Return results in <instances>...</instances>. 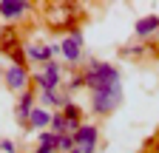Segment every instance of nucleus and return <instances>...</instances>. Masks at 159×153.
Here are the masks:
<instances>
[{"instance_id":"f257e3e1","label":"nucleus","mask_w":159,"mask_h":153,"mask_svg":"<svg viewBox=\"0 0 159 153\" xmlns=\"http://www.w3.org/2000/svg\"><path fill=\"white\" fill-rule=\"evenodd\" d=\"M77 20H80V11H77V6H71V3H51V6L46 9V23H48L54 31L71 28Z\"/></svg>"},{"instance_id":"f03ea898","label":"nucleus","mask_w":159,"mask_h":153,"mask_svg":"<svg viewBox=\"0 0 159 153\" xmlns=\"http://www.w3.org/2000/svg\"><path fill=\"white\" fill-rule=\"evenodd\" d=\"M119 97H122V94H119V80H108V82L94 85V99H97V111L99 113L116 108Z\"/></svg>"},{"instance_id":"7ed1b4c3","label":"nucleus","mask_w":159,"mask_h":153,"mask_svg":"<svg viewBox=\"0 0 159 153\" xmlns=\"http://www.w3.org/2000/svg\"><path fill=\"white\" fill-rule=\"evenodd\" d=\"M26 9H29V3H23V0H3V3H0V14L3 17H17Z\"/></svg>"},{"instance_id":"20e7f679","label":"nucleus","mask_w":159,"mask_h":153,"mask_svg":"<svg viewBox=\"0 0 159 153\" xmlns=\"http://www.w3.org/2000/svg\"><path fill=\"white\" fill-rule=\"evenodd\" d=\"M77 142H80V147L85 153H91V147L97 142V130L94 128H77Z\"/></svg>"},{"instance_id":"39448f33","label":"nucleus","mask_w":159,"mask_h":153,"mask_svg":"<svg viewBox=\"0 0 159 153\" xmlns=\"http://www.w3.org/2000/svg\"><path fill=\"white\" fill-rule=\"evenodd\" d=\"M6 82H9V88H14V91H20L26 85V71H23V65H14L9 74H6Z\"/></svg>"},{"instance_id":"423d86ee","label":"nucleus","mask_w":159,"mask_h":153,"mask_svg":"<svg viewBox=\"0 0 159 153\" xmlns=\"http://www.w3.org/2000/svg\"><path fill=\"white\" fill-rule=\"evenodd\" d=\"M63 54L68 57V60H80V34L63 40Z\"/></svg>"},{"instance_id":"0eeeda50","label":"nucleus","mask_w":159,"mask_h":153,"mask_svg":"<svg viewBox=\"0 0 159 153\" xmlns=\"http://www.w3.org/2000/svg\"><path fill=\"white\" fill-rule=\"evenodd\" d=\"M0 46H3V51H9V54L20 51V48H17V34H14L11 28H6V31H3V37H0Z\"/></svg>"},{"instance_id":"6e6552de","label":"nucleus","mask_w":159,"mask_h":153,"mask_svg":"<svg viewBox=\"0 0 159 153\" xmlns=\"http://www.w3.org/2000/svg\"><path fill=\"white\" fill-rule=\"evenodd\" d=\"M156 26H159V17H145V20H139V23H136V34H139V37H145V34L153 31Z\"/></svg>"},{"instance_id":"1a4fd4ad","label":"nucleus","mask_w":159,"mask_h":153,"mask_svg":"<svg viewBox=\"0 0 159 153\" xmlns=\"http://www.w3.org/2000/svg\"><path fill=\"white\" fill-rule=\"evenodd\" d=\"M37 80H40V85H43L46 91H51V88H54V82H57V68H54V65H48V68H46V74H43V76H37Z\"/></svg>"},{"instance_id":"9d476101","label":"nucleus","mask_w":159,"mask_h":153,"mask_svg":"<svg viewBox=\"0 0 159 153\" xmlns=\"http://www.w3.org/2000/svg\"><path fill=\"white\" fill-rule=\"evenodd\" d=\"M51 122V116L46 111H31V125H37V128H43V125H48Z\"/></svg>"},{"instance_id":"9b49d317","label":"nucleus","mask_w":159,"mask_h":153,"mask_svg":"<svg viewBox=\"0 0 159 153\" xmlns=\"http://www.w3.org/2000/svg\"><path fill=\"white\" fill-rule=\"evenodd\" d=\"M20 113H31V97H23V102H20Z\"/></svg>"},{"instance_id":"f8f14e48","label":"nucleus","mask_w":159,"mask_h":153,"mask_svg":"<svg viewBox=\"0 0 159 153\" xmlns=\"http://www.w3.org/2000/svg\"><path fill=\"white\" fill-rule=\"evenodd\" d=\"M37 153H51V147H40V150H37Z\"/></svg>"}]
</instances>
